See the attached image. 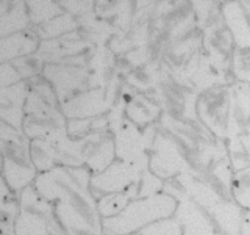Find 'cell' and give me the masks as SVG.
Returning <instances> with one entry per match:
<instances>
[{
	"label": "cell",
	"mask_w": 250,
	"mask_h": 235,
	"mask_svg": "<svg viewBox=\"0 0 250 235\" xmlns=\"http://www.w3.org/2000/svg\"><path fill=\"white\" fill-rule=\"evenodd\" d=\"M88 168L57 166L38 174L33 187L53 207L67 235H104Z\"/></svg>",
	"instance_id": "obj_1"
},
{
	"label": "cell",
	"mask_w": 250,
	"mask_h": 235,
	"mask_svg": "<svg viewBox=\"0 0 250 235\" xmlns=\"http://www.w3.org/2000/svg\"><path fill=\"white\" fill-rule=\"evenodd\" d=\"M30 91L23 107L22 132L33 140H53L67 133V121L50 83L42 75L28 80Z\"/></svg>",
	"instance_id": "obj_2"
},
{
	"label": "cell",
	"mask_w": 250,
	"mask_h": 235,
	"mask_svg": "<svg viewBox=\"0 0 250 235\" xmlns=\"http://www.w3.org/2000/svg\"><path fill=\"white\" fill-rule=\"evenodd\" d=\"M30 146L31 140L22 130L0 121V154L3 157L2 174L16 194L33 185L39 174L31 162Z\"/></svg>",
	"instance_id": "obj_3"
},
{
	"label": "cell",
	"mask_w": 250,
	"mask_h": 235,
	"mask_svg": "<svg viewBox=\"0 0 250 235\" xmlns=\"http://www.w3.org/2000/svg\"><path fill=\"white\" fill-rule=\"evenodd\" d=\"M16 235H67L55 216L53 207L31 185L18 194Z\"/></svg>",
	"instance_id": "obj_4"
},
{
	"label": "cell",
	"mask_w": 250,
	"mask_h": 235,
	"mask_svg": "<svg viewBox=\"0 0 250 235\" xmlns=\"http://www.w3.org/2000/svg\"><path fill=\"white\" fill-rule=\"evenodd\" d=\"M41 75L50 83L60 104L74 97V91L83 86L86 78L83 68L67 66L62 63H45Z\"/></svg>",
	"instance_id": "obj_5"
},
{
	"label": "cell",
	"mask_w": 250,
	"mask_h": 235,
	"mask_svg": "<svg viewBox=\"0 0 250 235\" xmlns=\"http://www.w3.org/2000/svg\"><path fill=\"white\" fill-rule=\"evenodd\" d=\"M28 91L30 83L27 80L0 90V121L22 130L23 107L28 97Z\"/></svg>",
	"instance_id": "obj_6"
},
{
	"label": "cell",
	"mask_w": 250,
	"mask_h": 235,
	"mask_svg": "<svg viewBox=\"0 0 250 235\" xmlns=\"http://www.w3.org/2000/svg\"><path fill=\"white\" fill-rule=\"evenodd\" d=\"M39 44L41 41H39L33 28H28L27 31L8 38H2L0 39V65L13 63L18 58L36 53Z\"/></svg>",
	"instance_id": "obj_7"
},
{
	"label": "cell",
	"mask_w": 250,
	"mask_h": 235,
	"mask_svg": "<svg viewBox=\"0 0 250 235\" xmlns=\"http://www.w3.org/2000/svg\"><path fill=\"white\" fill-rule=\"evenodd\" d=\"M31 28L25 2H13L11 8L0 18V39L22 33Z\"/></svg>",
	"instance_id": "obj_8"
},
{
	"label": "cell",
	"mask_w": 250,
	"mask_h": 235,
	"mask_svg": "<svg viewBox=\"0 0 250 235\" xmlns=\"http://www.w3.org/2000/svg\"><path fill=\"white\" fill-rule=\"evenodd\" d=\"M75 27H77V22L74 21L72 16L62 13L47 24H42V25H39V27H31V28L35 30L39 41H50V39L62 38L64 35H67L69 31L75 30Z\"/></svg>",
	"instance_id": "obj_9"
},
{
	"label": "cell",
	"mask_w": 250,
	"mask_h": 235,
	"mask_svg": "<svg viewBox=\"0 0 250 235\" xmlns=\"http://www.w3.org/2000/svg\"><path fill=\"white\" fill-rule=\"evenodd\" d=\"M25 6L31 27H39L62 14V6L57 2H25Z\"/></svg>",
	"instance_id": "obj_10"
},
{
	"label": "cell",
	"mask_w": 250,
	"mask_h": 235,
	"mask_svg": "<svg viewBox=\"0 0 250 235\" xmlns=\"http://www.w3.org/2000/svg\"><path fill=\"white\" fill-rule=\"evenodd\" d=\"M13 66L21 74L22 80L28 82V80H33V78H36L42 74V69L45 66V63L39 58L36 53H33V55H27V57L14 60Z\"/></svg>",
	"instance_id": "obj_11"
},
{
	"label": "cell",
	"mask_w": 250,
	"mask_h": 235,
	"mask_svg": "<svg viewBox=\"0 0 250 235\" xmlns=\"http://www.w3.org/2000/svg\"><path fill=\"white\" fill-rule=\"evenodd\" d=\"M2 168H3V157L0 154V212L13 215V216H18V209H19L18 194L13 193V190L5 182L3 174H2Z\"/></svg>",
	"instance_id": "obj_12"
},
{
	"label": "cell",
	"mask_w": 250,
	"mask_h": 235,
	"mask_svg": "<svg viewBox=\"0 0 250 235\" xmlns=\"http://www.w3.org/2000/svg\"><path fill=\"white\" fill-rule=\"evenodd\" d=\"M22 82L21 74L16 70L13 63H5L0 65V90L2 88H10L13 85H18Z\"/></svg>",
	"instance_id": "obj_13"
},
{
	"label": "cell",
	"mask_w": 250,
	"mask_h": 235,
	"mask_svg": "<svg viewBox=\"0 0 250 235\" xmlns=\"http://www.w3.org/2000/svg\"><path fill=\"white\" fill-rule=\"evenodd\" d=\"M5 215H8V213H3V212H0V219H2V218H3ZM11 216H13V215H11Z\"/></svg>",
	"instance_id": "obj_14"
}]
</instances>
